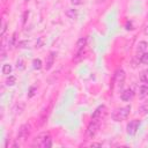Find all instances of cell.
Here are the masks:
<instances>
[{
  "label": "cell",
  "mask_w": 148,
  "mask_h": 148,
  "mask_svg": "<svg viewBox=\"0 0 148 148\" xmlns=\"http://www.w3.org/2000/svg\"><path fill=\"white\" fill-rule=\"evenodd\" d=\"M54 59H56V53L50 52V54L46 58V69H50L52 67V65L54 64Z\"/></svg>",
  "instance_id": "8fae6325"
},
{
  "label": "cell",
  "mask_w": 148,
  "mask_h": 148,
  "mask_svg": "<svg viewBox=\"0 0 148 148\" xmlns=\"http://www.w3.org/2000/svg\"><path fill=\"white\" fill-rule=\"evenodd\" d=\"M71 2H72V5L77 6V5H81L82 3V0H71Z\"/></svg>",
  "instance_id": "d4e9b609"
},
{
  "label": "cell",
  "mask_w": 148,
  "mask_h": 148,
  "mask_svg": "<svg viewBox=\"0 0 148 148\" xmlns=\"http://www.w3.org/2000/svg\"><path fill=\"white\" fill-rule=\"evenodd\" d=\"M1 72H2V74H5V75H8V74L12 72V66H10L9 64H5V65H2Z\"/></svg>",
  "instance_id": "ac0fdd59"
},
{
  "label": "cell",
  "mask_w": 148,
  "mask_h": 148,
  "mask_svg": "<svg viewBox=\"0 0 148 148\" xmlns=\"http://www.w3.org/2000/svg\"><path fill=\"white\" fill-rule=\"evenodd\" d=\"M147 46H148L147 42H145V40L139 42V44H138V46H136V53H138V56H140V57H141V56L146 52Z\"/></svg>",
  "instance_id": "ba28073f"
},
{
  "label": "cell",
  "mask_w": 148,
  "mask_h": 148,
  "mask_svg": "<svg viewBox=\"0 0 148 148\" xmlns=\"http://www.w3.org/2000/svg\"><path fill=\"white\" fill-rule=\"evenodd\" d=\"M131 109H132L131 105H126V106H123L120 109L114 110L112 112V114H111L112 120H114V121H123V120H125L128 117V114L131 112Z\"/></svg>",
  "instance_id": "6da1fadb"
},
{
  "label": "cell",
  "mask_w": 148,
  "mask_h": 148,
  "mask_svg": "<svg viewBox=\"0 0 148 148\" xmlns=\"http://www.w3.org/2000/svg\"><path fill=\"white\" fill-rule=\"evenodd\" d=\"M103 110H104V105L102 104V105H99V106H98V108H97V109L95 110V112L92 113V116H91V118H92V119H98Z\"/></svg>",
  "instance_id": "4fadbf2b"
},
{
  "label": "cell",
  "mask_w": 148,
  "mask_h": 148,
  "mask_svg": "<svg viewBox=\"0 0 148 148\" xmlns=\"http://www.w3.org/2000/svg\"><path fill=\"white\" fill-rule=\"evenodd\" d=\"M27 1H28V0H27Z\"/></svg>",
  "instance_id": "83f0119b"
},
{
  "label": "cell",
  "mask_w": 148,
  "mask_h": 148,
  "mask_svg": "<svg viewBox=\"0 0 148 148\" xmlns=\"http://www.w3.org/2000/svg\"><path fill=\"white\" fill-rule=\"evenodd\" d=\"M86 44H87V39L84 37L80 38L76 42V45H75V53H76V56H79L81 52H83V49H84Z\"/></svg>",
  "instance_id": "8992f818"
},
{
  "label": "cell",
  "mask_w": 148,
  "mask_h": 148,
  "mask_svg": "<svg viewBox=\"0 0 148 148\" xmlns=\"http://www.w3.org/2000/svg\"><path fill=\"white\" fill-rule=\"evenodd\" d=\"M140 81L143 83H148V68L140 73Z\"/></svg>",
  "instance_id": "2e32d148"
},
{
  "label": "cell",
  "mask_w": 148,
  "mask_h": 148,
  "mask_svg": "<svg viewBox=\"0 0 148 148\" xmlns=\"http://www.w3.org/2000/svg\"><path fill=\"white\" fill-rule=\"evenodd\" d=\"M45 44V37H39L36 40V47H42Z\"/></svg>",
  "instance_id": "7402d4cb"
},
{
  "label": "cell",
  "mask_w": 148,
  "mask_h": 148,
  "mask_svg": "<svg viewBox=\"0 0 148 148\" xmlns=\"http://www.w3.org/2000/svg\"><path fill=\"white\" fill-rule=\"evenodd\" d=\"M145 34H146V35H148V25L145 28Z\"/></svg>",
  "instance_id": "4316f807"
},
{
  "label": "cell",
  "mask_w": 148,
  "mask_h": 148,
  "mask_svg": "<svg viewBox=\"0 0 148 148\" xmlns=\"http://www.w3.org/2000/svg\"><path fill=\"white\" fill-rule=\"evenodd\" d=\"M77 15H79V13H77L76 9H72V8H69V9L66 10V16H67L68 18L76 20V18H77Z\"/></svg>",
  "instance_id": "7c38bea8"
},
{
  "label": "cell",
  "mask_w": 148,
  "mask_h": 148,
  "mask_svg": "<svg viewBox=\"0 0 148 148\" xmlns=\"http://www.w3.org/2000/svg\"><path fill=\"white\" fill-rule=\"evenodd\" d=\"M5 83H6V86H14V84L16 83V76L9 75V76L5 80Z\"/></svg>",
  "instance_id": "e0dca14e"
},
{
  "label": "cell",
  "mask_w": 148,
  "mask_h": 148,
  "mask_svg": "<svg viewBox=\"0 0 148 148\" xmlns=\"http://www.w3.org/2000/svg\"><path fill=\"white\" fill-rule=\"evenodd\" d=\"M32 67H34V69H40L42 68V60L38 58L34 59L32 60Z\"/></svg>",
  "instance_id": "d6986e66"
},
{
  "label": "cell",
  "mask_w": 148,
  "mask_h": 148,
  "mask_svg": "<svg viewBox=\"0 0 148 148\" xmlns=\"http://www.w3.org/2000/svg\"><path fill=\"white\" fill-rule=\"evenodd\" d=\"M98 121H97V119H92V121L88 125V128H87V136L88 138H94L95 135H96V133H97V131H98Z\"/></svg>",
  "instance_id": "7a4b0ae2"
},
{
  "label": "cell",
  "mask_w": 148,
  "mask_h": 148,
  "mask_svg": "<svg viewBox=\"0 0 148 148\" xmlns=\"http://www.w3.org/2000/svg\"><path fill=\"white\" fill-rule=\"evenodd\" d=\"M139 125H140V121H139V120H136V119L131 120V121L127 124V126H126V132H127V134L134 135V134L136 133L138 128H139Z\"/></svg>",
  "instance_id": "3957f363"
},
{
  "label": "cell",
  "mask_w": 148,
  "mask_h": 148,
  "mask_svg": "<svg viewBox=\"0 0 148 148\" xmlns=\"http://www.w3.org/2000/svg\"><path fill=\"white\" fill-rule=\"evenodd\" d=\"M23 110H24V103H18V104L15 105V108H14L13 111H14L15 114H21Z\"/></svg>",
  "instance_id": "9a60e30c"
},
{
  "label": "cell",
  "mask_w": 148,
  "mask_h": 148,
  "mask_svg": "<svg viewBox=\"0 0 148 148\" xmlns=\"http://www.w3.org/2000/svg\"><path fill=\"white\" fill-rule=\"evenodd\" d=\"M36 91H37L36 87H30V89H29V94H28V97H29V98H31L32 96H35Z\"/></svg>",
  "instance_id": "603a6c76"
},
{
  "label": "cell",
  "mask_w": 148,
  "mask_h": 148,
  "mask_svg": "<svg viewBox=\"0 0 148 148\" xmlns=\"http://www.w3.org/2000/svg\"><path fill=\"white\" fill-rule=\"evenodd\" d=\"M140 111H142L143 113H146V112L148 111V102H146L145 104H142V105H141V108H140Z\"/></svg>",
  "instance_id": "cb8c5ba5"
},
{
  "label": "cell",
  "mask_w": 148,
  "mask_h": 148,
  "mask_svg": "<svg viewBox=\"0 0 148 148\" xmlns=\"http://www.w3.org/2000/svg\"><path fill=\"white\" fill-rule=\"evenodd\" d=\"M101 143H91V147H101Z\"/></svg>",
  "instance_id": "484cf974"
},
{
  "label": "cell",
  "mask_w": 148,
  "mask_h": 148,
  "mask_svg": "<svg viewBox=\"0 0 148 148\" xmlns=\"http://www.w3.org/2000/svg\"><path fill=\"white\" fill-rule=\"evenodd\" d=\"M125 72L123 69H118L114 74V83L118 88H120L123 84H124V81H125Z\"/></svg>",
  "instance_id": "277c9868"
},
{
  "label": "cell",
  "mask_w": 148,
  "mask_h": 148,
  "mask_svg": "<svg viewBox=\"0 0 148 148\" xmlns=\"http://www.w3.org/2000/svg\"><path fill=\"white\" fill-rule=\"evenodd\" d=\"M16 68L18 71H24L25 69V62H24V60L22 58H18L16 60Z\"/></svg>",
  "instance_id": "5bb4252c"
},
{
  "label": "cell",
  "mask_w": 148,
  "mask_h": 148,
  "mask_svg": "<svg viewBox=\"0 0 148 148\" xmlns=\"http://www.w3.org/2000/svg\"><path fill=\"white\" fill-rule=\"evenodd\" d=\"M133 95H134V92H133V90H132V89H126V90H124V91L121 92L120 98H121L124 102H128L130 99H132Z\"/></svg>",
  "instance_id": "52a82bcc"
},
{
  "label": "cell",
  "mask_w": 148,
  "mask_h": 148,
  "mask_svg": "<svg viewBox=\"0 0 148 148\" xmlns=\"http://www.w3.org/2000/svg\"><path fill=\"white\" fill-rule=\"evenodd\" d=\"M147 96H148V86H146V84L140 86L139 87V98L143 99Z\"/></svg>",
  "instance_id": "30bf717a"
},
{
  "label": "cell",
  "mask_w": 148,
  "mask_h": 148,
  "mask_svg": "<svg viewBox=\"0 0 148 148\" xmlns=\"http://www.w3.org/2000/svg\"><path fill=\"white\" fill-rule=\"evenodd\" d=\"M50 135L47 134V133H42V134H39L38 136H36L35 138V140H34V145H37L38 147H40V145L43 143V141L46 139V138H49Z\"/></svg>",
  "instance_id": "9c48e42d"
},
{
  "label": "cell",
  "mask_w": 148,
  "mask_h": 148,
  "mask_svg": "<svg viewBox=\"0 0 148 148\" xmlns=\"http://www.w3.org/2000/svg\"><path fill=\"white\" fill-rule=\"evenodd\" d=\"M140 62H142L143 65H148V52H145L140 57Z\"/></svg>",
  "instance_id": "44dd1931"
},
{
  "label": "cell",
  "mask_w": 148,
  "mask_h": 148,
  "mask_svg": "<svg viewBox=\"0 0 148 148\" xmlns=\"http://www.w3.org/2000/svg\"><path fill=\"white\" fill-rule=\"evenodd\" d=\"M51 146H52V141H51V138H50V136L46 138V139L43 141V143L40 145L42 148H50Z\"/></svg>",
  "instance_id": "ffe728a7"
},
{
  "label": "cell",
  "mask_w": 148,
  "mask_h": 148,
  "mask_svg": "<svg viewBox=\"0 0 148 148\" xmlns=\"http://www.w3.org/2000/svg\"><path fill=\"white\" fill-rule=\"evenodd\" d=\"M29 133H30V125H29V124H24V125H22V126L20 127V130H18L17 139H23V140H24L25 138H28Z\"/></svg>",
  "instance_id": "5b68a950"
}]
</instances>
